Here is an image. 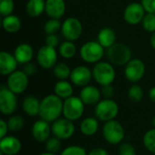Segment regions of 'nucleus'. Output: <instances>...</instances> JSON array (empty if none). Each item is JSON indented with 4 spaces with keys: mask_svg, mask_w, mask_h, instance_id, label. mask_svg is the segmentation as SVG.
<instances>
[{
    "mask_svg": "<svg viewBox=\"0 0 155 155\" xmlns=\"http://www.w3.org/2000/svg\"><path fill=\"white\" fill-rule=\"evenodd\" d=\"M61 33L69 41H75L80 38L83 33V25L76 17H68L62 23Z\"/></svg>",
    "mask_w": 155,
    "mask_h": 155,
    "instance_id": "9b49d317",
    "label": "nucleus"
},
{
    "mask_svg": "<svg viewBox=\"0 0 155 155\" xmlns=\"http://www.w3.org/2000/svg\"><path fill=\"white\" fill-rule=\"evenodd\" d=\"M52 134L61 141L69 140L72 138L75 133V125L74 122L64 118L60 117L56 121L51 124Z\"/></svg>",
    "mask_w": 155,
    "mask_h": 155,
    "instance_id": "6e6552de",
    "label": "nucleus"
},
{
    "mask_svg": "<svg viewBox=\"0 0 155 155\" xmlns=\"http://www.w3.org/2000/svg\"><path fill=\"white\" fill-rule=\"evenodd\" d=\"M79 97L82 99L85 105L95 106L102 100V93L101 90L96 86L88 84L84 87H82Z\"/></svg>",
    "mask_w": 155,
    "mask_h": 155,
    "instance_id": "f3484780",
    "label": "nucleus"
},
{
    "mask_svg": "<svg viewBox=\"0 0 155 155\" xmlns=\"http://www.w3.org/2000/svg\"><path fill=\"white\" fill-rule=\"evenodd\" d=\"M54 94H56L63 100H65L73 96L74 87H73L72 83L66 80H59L55 83L54 86Z\"/></svg>",
    "mask_w": 155,
    "mask_h": 155,
    "instance_id": "b1692460",
    "label": "nucleus"
},
{
    "mask_svg": "<svg viewBox=\"0 0 155 155\" xmlns=\"http://www.w3.org/2000/svg\"><path fill=\"white\" fill-rule=\"evenodd\" d=\"M69 79L73 84L79 87H84L88 85L93 79V71L84 65L76 66L72 70Z\"/></svg>",
    "mask_w": 155,
    "mask_h": 155,
    "instance_id": "2eb2a0df",
    "label": "nucleus"
},
{
    "mask_svg": "<svg viewBox=\"0 0 155 155\" xmlns=\"http://www.w3.org/2000/svg\"><path fill=\"white\" fill-rule=\"evenodd\" d=\"M0 155H5V154H4V153H2L0 152Z\"/></svg>",
    "mask_w": 155,
    "mask_h": 155,
    "instance_id": "8fccbe9b",
    "label": "nucleus"
},
{
    "mask_svg": "<svg viewBox=\"0 0 155 155\" xmlns=\"http://www.w3.org/2000/svg\"><path fill=\"white\" fill-rule=\"evenodd\" d=\"M109 62L115 65H125L132 60V51L130 47L122 43H115L106 51Z\"/></svg>",
    "mask_w": 155,
    "mask_h": 155,
    "instance_id": "39448f33",
    "label": "nucleus"
},
{
    "mask_svg": "<svg viewBox=\"0 0 155 155\" xmlns=\"http://www.w3.org/2000/svg\"><path fill=\"white\" fill-rule=\"evenodd\" d=\"M143 144L149 153L155 154V128L153 127L144 134L143 137Z\"/></svg>",
    "mask_w": 155,
    "mask_h": 155,
    "instance_id": "c756f323",
    "label": "nucleus"
},
{
    "mask_svg": "<svg viewBox=\"0 0 155 155\" xmlns=\"http://www.w3.org/2000/svg\"><path fill=\"white\" fill-rule=\"evenodd\" d=\"M76 46L73 41L66 40L59 45V54L62 57L70 59L73 58L76 54Z\"/></svg>",
    "mask_w": 155,
    "mask_h": 155,
    "instance_id": "cd10ccee",
    "label": "nucleus"
},
{
    "mask_svg": "<svg viewBox=\"0 0 155 155\" xmlns=\"http://www.w3.org/2000/svg\"><path fill=\"white\" fill-rule=\"evenodd\" d=\"M14 55L18 62V64H25L29 62H31L33 56H34V50L32 46L26 43H23L18 45L15 51H14Z\"/></svg>",
    "mask_w": 155,
    "mask_h": 155,
    "instance_id": "5701e85b",
    "label": "nucleus"
},
{
    "mask_svg": "<svg viewBox=\"0 0 155 155\" xmlns=\"http://www.w3.org/2000/svg\"><path fill=\"white\" fill-rule=\"evenodd\" d=\"M60 155H88V153L80 145H69L60 152Z\"/></svg>",
    "mask_w": 155,
    "mask_h": 155,
    "instance_id": "f704fd0d",
    "label": "nucleus"
},
{
    "mask_svg": "<svg viewBox=\"0 0 155 155\" xmlns=\"http://www.w3.org/2000/svg\"><path fill=\"white\" fill-rule=\"evenodd\" d=\"M102 134L105 142L111 145L121 144L125 137L124 127L120 122L115 119L104 123Z\"/></svg>",
    "mask_w": 155,
    "mask_h": 155,
    "instance_id": "f03ea898",
    "label": "nucleus"
},
{
    "mask_svg": "<svg viewBox=\"0 0 155 155\" xmlns=\"http://www.w3.org/2000/svg\"><path fill=\"white\" fill-rule=\"evenodd\" d=\"M61 29L62 23L59 21V19L55 18H50L48 21H46V23L44 25V31L46 34V35H56L59 31H61Z\"/></svg>",
    "mask_w": 155,
    "mask_h": 155,
    "instance_id": "2f4dec72",
    "label": "nucleus"
},
{
    "mask_svg": "<svg viewBox=\"0 0 155 155\" xmlns=\"http://www.w3.org/2000/svg\"><path fill=\"white\" fill-rule=\"evenodd\" d=\"M25 10L29 16L38 17L45 12V0H28Z\"/></svg>",
    "mask_w": 155,
    "mask_h": 155,
    "instance_id": "a878e982",
    "label": "nucleus"
},
{
    "mask_svg": "<svg viewBox=\"0 0 155 155\" xmlns=\"http://www.w3.org/2000/svg\"><path fill=\"white\" fill-rule=\"evenodd\" d=\"M118 153L119 155H137L134 146L128 143H122L120 144Z\"/></svg>",
    "mask_w": 155,
    "mask_h": 155,
    "instance_id": "4c0bfd02",
    "label": "nucleus"
},
{
    "mask_svg": "<svg viewBox=\"0 0 155 155\" xmlns=\"http://www.w3.org/2000/svg\"><path fill=\"white\" fill-rule=\"evenodd\" d=\"M64 0H45V13L50 18L60 19L65 13Z\"/></svg>",
    "mask_w": 155,
    "mask_h": 155,
    "instance_id": "aec40b11",
    "label": "nucleus"
},
{
    "mask_svg": "<svg viewBox=\"0 0 155 155\" xmlns=\"http://www.w3.org/2000/svg\"><path fill=\"white\" fill-rule=\"evenodd\" d=\"M54 76L59 80H66L70 78L72 70L64 63H57L53 68Z\"/></svg>",
    "mask_w": 155,
    "mask_h": 155,
    "instance_id": "c85d7f7f",
    "label": "nucleus"
},
{
    "mask_svg": "<svg viewBox=\"0 0 155 155\" xmlns=\"http://www.w3.org/2000/svg\"><path fill=\"white\" fill-rule=\"evenodd\" d=\"M22 149L21 141L13 135H6L0 139V152L5 155H16Z\"/></svg>",
    "mask_w": 155,
    "mask_h": 155,
    "instance_id": "a211bd4d",
    "label": "nucleus"
},
{
    "mask_svg": "<svg viewBox=\"0 0 155 155\" xmlns=\"http://www.w3.org/2000/svg\"><path fill=\"white\" fill-rule=\"evenodd\" d=\"M141 4L146 13L155 14V0H142Z\"/></svg>",
    "mask_w": 155,
    "mask_h": 155,
    "instance_id": "ea45409f",
    "label": "nucleus"
},
{
    "mask_svg": "<svg viewBox=\"0 0 155 155\" xmlns=\"http://www.w3.org/2000/svg\"><path fill=\"white\" fill-rule=\"evenodd\" d=\"M152 124H153V128H155V115L153 117V119H152Z\"/></svg>",
    "mask_w": 155,
    "mask_h": 155,
    "instance_id": "09e8293b",
    "label": "nucleus"
},
{
    "mask_svg": "<svg viewBox=\"0 0 155 155\" xmlns=\"http://www.w3.org/2000/svg\"><path fill=\"white\" fill-rule=\"evenodd\" d=\"M2 26L5 29V31H6L7 33L14 34L20 30L22 26V22L18 16L12 14V15L3 17Z\"/></svg>",
    "mask_w": 155,
    "mask_h": 155,
    "instance_id": "bb28decb",
    "label": "nucleus"
},
{
    "mask_svg": "<svg viewBox=\"0 0 155 155\" xmlns=\"http://www.w3.org/2000/svg\"><path fill=\"white\" fill-rule=\"evenodd\" d=\"M15 8L13 0H0V14L3 17L12 15Z\"/></svg>",
    "mask_w": 155,
    "mask_h": 155,
    "instance_id": "e433bc0d",
    "label": "nucleus"
},
{
    "mask_svg": "<svg viewBox=\"0 0 155 155\" xmlns=\"http://www.w3.org/2000/svg\"><path fill=\"white\" fill-rule=\"evenodd\" d=\"M116 35L115 32L110 27H104L100 30L97 36V41L104 48H109L115 44Z\"/></svg>",
    "mask_w": 155,
    "mask_h": 155,
    "instance_id": "393cba45",
    "label": "nucleus"
},
{
    "mask_svg": "<svg viewBox=\"0 0 155 155\" xmlns=\"http://www.w3.org/2000/svg\"><path fill=\"white\" fill-rule=\"evenodd\" d=\"M88 155H109V153L106 149L102 147H95L93 148L88 152Z\"/></svg>",
    "mask_w": 155,
    "mask_h": 155,
    "instance_id": "c03bdc74",
    "label": "nucleus"
},
{
    "mask_svg": "<svg viewBox=\"0 0 155 155\" xmlns=\"http://www.w3.org/2000/svg\"><path fill=\"white\" fill-rule=\"evenodd\" d=\"M18 62L14 54L5 51L0 53V74L2 75H9L16 71Z\"/></svg>",
    "mask_w": 155,
    "mask_h": 155,
    "instance_id": "6ab92c4d",
    "label": "nucleus"
},
{
    "mask_svg": "<svg viewBox=\"0 0 155 155\" xmlns=\"http://www.w3.org/2000/svg\"><path fill=\"white\" fill-rule=\"evenodd\" d=\"M143 88L137 84H134L128 90V98L134 104L140 103L143 98Z\"/></svg>",
    "mask_w": 155,
    "mask_h": 155,
    "instance_id": "473e14b6",
    "label": "nucleus"
},
{
    "mask_svg": "<svg viewBox=\"0 0 155 155\" xmlns=\"http://www.w3.org/2000/svg\"><path fill=\"white\" fill-rule=\"evenodd\" d=\"M64 100L56 94L45 96L40 103L39 117L50 124L54 123L63 115Z\"/></svg>",
    "mask_w": 155,
    "mask_h": 155,
    "instance_id": "f257e3e1",
    "label": "nucleus"
},
{
    "mask_svg": "<svg viewBox=\"0 0 155 155\" xmlns=\"http://www.w3.org/2000/svg\"><path fill=\"white\" fill-rule=\"evenodd\" d=\"M146 11L144 10L141 3H131L129 4L124 11V18L125 22L129 25H135L142 23Z\"/></svg>",
    "mask_w": 155,
    "mask_h": 155,
    "instance_id": "4468645a",
    "label": "nucleus"
},
{
    "mask_svg": "<svg viewBox=\"0 0 155 155\" xmlns=\"http://www.w3.org/2000/svg\"><path fill=\"white\" fill-rule=\"evenodd\" d=\"M38 64L45 69L54 68L57 64V52L54 47L45 45L42 46L36 55Z\"/></svg>",
    "mask_w": 155,
    "mask_h": 155,
    "instance_id": "ddd939ff",
    "label": "nucleus"
},
{
    "mask_svg": "<svg viewBox=\"0 0 155 155\" xmlns=\"http://www.w3.org/2000/svg\"><path fill=\"white\" fill-rule=\"evenodd\" d=\"M17 109L16 94L10 91L7 86L2 85L0 89V112L5 116L15 114Z\"/></svg>",
    "mask_w": 155,
    "mask_h": 155,
    "instance_id": "1a4fd4ad",
    "label": "nucleus"
},
{
    "mask_svg": "<svg viewBox=\"0 0 155 155\" xmlns=\"http://www.w3.org/2000/svg\"><path fill=\"white\" fill-rule=\"evenodd\" d=\"M85 104L79 96H71L64 100L63 116L72 122L80 120L84 114Z\"/></svg>",
    "mask_w": 155,
    "mask_h": 155,
    "instance_id": "20e7f679",
    "label": "nucleus"
},
{
    "mask_svg": "<svg viewBox=\"0 0 155 155\" xmlns=\"http://www.w3.org/2000/svg\"><path fill=\"white\" fill-rule=\"evenodd\" d=\"M7 124L9 131L11 132H19L23 129L25 125V120L21 115L18 114H13L9 116L7 120Z\"/></svg>",
    "mask_w": 155,
    "mask_h": 155,
    "instance_id": "7c9ffc66",
    "label": "nucleus"
},
{
    "mask_svg": "<svg viewBox=\"0 0 155 155\" xmlns=\"http://www.w3.org/2000/svg\"><path fill=\"white\" fill-rule=\"evenodd\" d=\"M148 96L150 101L155 104V86H153L152 88H150L149 93H148Z\"/></svg>",
    "mask_w": 155,
    "mask_h": 155,
    "instance_id": "a18cd8bd",
    "label": "nucleus"
},
{
    "mask_svg": "<svg viewBox=\"0 0 155 155\" xmlns=\"http://www.w3.org/2000/svg\"><path fill=\"white\" fill-rule=\"evenodd\" d=\"M104 54V47L98 41H88L80 49L82 59L88 64H96L101 61Z\"/></svg>",
    "mask_w": 155,
    "mask_h": 155,
    "instance_id": "0eeeda50",
    "label": "nucleus"
},
{
    "mask_svg": "<svg viewBox=\"0 0 155 155\" xmlns=\"http://www.w3.org/2000/svg\"><path fill=\"white\" fill-rule=\"evenodd\" d=\"M28 77L29 76L24 71L16 70L8 75V78L6 81V86L10 91H12L16 95L21 94L28 87V84H29Z\"/></svg>",
    "mask_w": 155,
    "mask_h": 155,
    "instance_id": "9d476101",
    "label": "nucleus"
},
{
    "mask_svg": "<svg viewBox=\"0 0 155 155\" xmlns=\"http://www.w3.org/2000/svg\"><path fill=\"white\" fill-rule=\"evenodd\" d=\"M59 44V38L56 35H48L45 38V45L52 46V47H56Z\"/></svg>",
    "mask_w": 155,
    "mask_h": 155,
    "instance_id": "a19ab883",
    "label": "nucleus"
},
{
    "mask_svg": "<svg viewBox=\"0 0 155 155\" xmlns=\"http://www.w3.org/2000/svg\"><path fill=\"white\" fill-rule=\"evenodd\" d=\"M101 93H102V96L104 99H113V97L114 96L115 91L112 84H108V85L102 86Z\"/></svg>",
    "mask_w": 155,
    "mask_h": 155,
    "instance_id": "58836bf2",
    "label": "nucleus"
},
{
    "mask_svg": "<svg viewBox=\"0 0 155 155\" xmlns=\"http://www.w3.org/2000/svg\"><path fill=\"white\" fill-rule=\"evenodd\" d=\"M39 155H57V154H55V153H49V152H45V153H42L41 154H39Z\"/></svg>",
    "mask_w": 155,
    "mask_h": 155,
    "instance_id": "de8ad7c7",
    "label": "nucleus"
},
{
    "mask_svg": "<svg viewBox=\"0 0 155 155\" xmlns=\"http://www.w3.org/2000/svg\"><path fill=\"white\" fill-rule=\"evenodd\" d=\"M32 136L37 143H45L52 134V127L50 123L39 119L35 121L32 125Z\"/></svg>",
    "mask_w": 155,
    "mask_h": 155,
    "instance_id": "dca6fc26",
    "label": "nucleus"
},
{
    "mask_svg": "<svg viewBox=\"0 0 155 155\" xmlns=\"http://www.w3.org/2000/svg\"><path fill=\"white\" fill-rule=\"evenodd\" d=\"M9 131L7 121L5 119H0V139L5 137L7 135V133Z\"/></svg>",
    "mask_w": 155,
    "mask_h": 155,
    "instance_id": "37998d69",
    "label": "nucleus"
},
{
    "mask_svg": "<svg viewBox=\"0 0 155 155\" xmlns=\"http://www.w3.org/2000/svg\"><path fill=\"white\" fill-rule=\"evenodd\" d=\"M143 27L145 31L150 33L155 32V14L146 13L143 21H142Z\"/></svg>",
    "mask_w": 155,
    "mask_h": 155,
    "instance_id": "c9c22d12",
    "label": "nucleus"
},
{
    "mask_svg": "<svg viewBox=\"0 0 155 155\" xmlns=\"http://www.w3.org/2000/svg\"><path fill=\"white\" fill-rule=\"evenodd\" d=\"M45 146L46 152L57 154L62 151V141L55 136H52L45 143Z\"/></svg>",
    "mask_w": 155,
    "mask_h": 155,
    "instance_id": "72a5a7b5",
    "label": "nucleus"
},
{
    "mask_svg": "<svg viewBox=\"0 0 155 155\" xmlns=\"http://www.w3.org/2000/svg\"><path fill=\"white\" fill-rule=\"evenodd\" d=\"M99 120L95 116H88L82 120L80 124V131L83 135L86 137H92L99 130Z\"/></svg>",
    "mask_w": 155,
    "mask_h": 155,
    "instance_id": "4be33fe9",
    "label": "nucleus"
},
{
    "mask_svg": "<svg viewBox=\"0 0 155 155\" xmlns=\"http://www.w3.org/2000/svg\"><path fill=\"white\" fill-rule=\"evenodd\" d=\"M40 103L41 101H39L37 97L34 95H27L23 99L22 109L24 113L29 117L39 116Z\"/></svg>",
    "mask_w": 155,
    "mask_h": 155,
    "instance_id": "412c9836",
    "label": "nucleus"
},
{
    "mask_svg": "<svg viewBox=\"0 0 155 155\" xmlns=\"http://www.w3.org/2000/svg\"><path fill=\"white\" fill-rule=\"evenodd\" d=\"M23 71L28 75V76H32L36 73V66L34 63L29 62L25 64H24V68Z\"/></svg>",
    "mask_w": 155,
    "mask_h": 155,
    "instance_id": "79ce46f5",
    "label": "nucleus"
},
{
    "mask_svg": "<svg viewBox=\"0 0 155 155\" xmlns=\"http://www.w3.org/2000/svg\"><path fill=\"white\" fill-rule=\"evenodd\" d=\"M145 64L142 60L137 58L132 59L125 64L124 75L129 82L136 84L143 78L145 74Z\"/></svg>",
    "mask_w": 155,
    "mask_h": 155,
    "instance_id": "f8f14e48",
    "label": "nucleus"
},
{
    "mask_svg": "<svg viewBox=\"0 0 155 155\" xmlns=\"http://www.w3.org/2000/svg\"><path fill=\"white\" fill-rule=\"evenodd\" d=\"M119 114V105L114 99H102L94 106V116L103 123L116 119Z\"/></svg>",
    "mask_w": 155,
    "mask_h": 155,
    "instance_id": "7ed1b4c3",
    "label": "nucleus"
},
{
    "mask_svg": "<svg viewBox=\"0 0 155 155\" xmlns=\"http://www.w3.org/2000/svg\"><path fill=\"white\" fill-rule=\"evenodd\" d=\"M93 78L101 86L112 84L115 79V70L111 63L98 62L93 68Z\"/></svg>",
    "mask_w": 155,
    "mask_h": 155,
    "instance_id": "423d86ee",
    "label": "nucleus"
},
{
    "mask_svg": "<svg viewBox=\"0 0 155 155\" xmlns=\"http://www.w3.org/2000/svg\"><path fill=\"white\" fill-rule=\"evenodd\" d=\"M150 42H151V45H152V47H153V48L155 50V32L154 33H153V35H152V36H151V40H150Z\"/></svg>",
    "mask_w": 155,
    "mask_h": 155,
    "instance_id": "49530a36",
    "label": "nucleus"
}]
</instances>
